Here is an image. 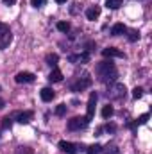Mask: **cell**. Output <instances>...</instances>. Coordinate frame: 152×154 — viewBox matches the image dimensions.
Segmentation results:
<instances>
[{
	"label": "cell",
	"instance_id": "1",
	"mask_svg": "<svg viewBox=\"0 0 152 154\" xmlns=\"http://www.w3.org/2000/svg\"><path fill=\"white\" fill-rule=\"evenodd\" d=\"M95 72H97V75H99V79H100L102 82H114L116 77H118V72H116V68H114V65L111 61H102V63H99V65L95 66Z\"/></svg>",
	"mask_w": 152,
	"mask_h": 154
},
{
	"label": "cell",
	"instance_id": "2",
	"mask_svg": "<svg viewBox=\"0 0 152 154\" xmlns=\"http://www.w3.org/2000/svg\"><path fill=\"white\" fill-rule=\"evenodd\" d=\"M88 125V118L86 116H74L72 120H68V129L70 131H81Z\"/></svg>",
	"mask_w": 152,
	"mask_h": 154
},
{
	"label": "cell",
	"instance_id": "3",
	"mask_svg": "<svg viewBox=\"0 0 152 154\" xmlns=\"http://www.w3.org/2000/svg\"><path fill=\"white\" fill-rule=\"evenodd\" d=\"M9 41H11V31H9V27L5 23L0 22V48L7 47Z\"/></svg>",
	"mask_w": 152,
	"mask_h": 154
},
{
	"label": "cell",
	"instance_id": "4",
	"mask_svg": "<svg viewBox=\"0 0 152 154\" xmlns=\"http://www.w3.org/2000/svg\"><path fill=\"white\" fill-rule=\"evenodd\" d=\"M59 149L66 154H77V145L72 143V142H66V140H61L59 142Z\"/></svg>",
	"mask_w": 152,
	"mask_h": 154
},
{
	"label": "cell",
	"instance_id": "5",
	"mask_svg": "<svg viewBox=\"0 0 152 154\" xmlns=\"http://www.w3.org/2000/svg\"><path fill=\"white\" fill-rule=\"evenodd\" d=\"M36 79L34 74H31V72H20V74H16L14 77V81L18 82V84H23V82H32Z\"/></svg>",
	"mask_w": 152,
	"mask_h": 154
},
{
	"label": "cell",
	"instance_id": "6",
	"mask_svg": "<svg viewBox=\"0 0 152 154\" xmlns=\"http://www.w3.org/2000/svg\"><path fill=\"white\" fill-rule=\"evenodd\" d=\"M90 84H91V79H90L88 75H84L82 79H79L75 84H72V90H74V91H82V90L88 88Z\"/></svg>",
	"mask_w": 152,
	"mask_h": 154
},
{
	"label": "cell",
	"instance_id": "7",
	"mask_svg": "<svg viewBox=\"0 0 152 154\" xmlns=\"http://www.w3.org/2000/svg\"><path fill=\"white\" fill-rule=\"evenodd\" d=\"M95 104H97V93H91L90 95V100H88V115H86V118H88V122L93 118V115H95Z\"/></svg>",
	"mask_w": 152,
	"mask_h": 154
},
{
	"label": "cell",
	"instance_id": "8",
	"mask_svg": "<svg viewBox=\"0 0 152 154\" xmlns=\"http://www.w3.org/2000/svg\"><path fill=\"white\" fill-rule=\"evenodd\" d=\"M32 116H34L32 111H18V113H14V118H16L20 124H27V122H31Z\"/></svg>",
	"mask_w": 152,
	"mask_h": 154
},
{
	"label": "cell",
	"instance_id": "9",
	"mask_svg": "<svg viewBox=\"0 0 152 154\" xmlns=\"http://www.w3.org/2000/svg\"><path fill=\"white\" fill-rule=\"evenodd\" d=\"M102 56L104 57H123V52L114 48V47H108V48L102 50Z\"/></svg>",
	"mask_w": 152,
	"mask_h": 154
},
{
	"label": "cell",
	"instance_id": "10",
	"mask_svg": "<svg viewBox=\"0 0 152 154\" xmlns=\"http://www.w3.org/2000/svg\"><path fill=\"white\" fill-rule=\"evenodd\" d=\"M99 16H100V7L99 5H91V7L86 9V18L88 20H97Z\"/></svg>",
	"mask_w": 152,
	"mask_h": 154
},
{
	"label": "cell",
	"instance_id": "11",
	"mask_svg": "<svg viewBox=\"0 0 152 154\" xmlns=\"http://www.w3.org/2000/svg\"><path fill=\"white\" fill-rule=\"evenodd\" d=\"M48 81H50V82H61V81H63L61 70H59V68H54V70L48 74Z\"/></svg>",
	"mask_w": 152,
	"mask_h": 154
},
{
	"label": "cell",
	"instance_id": "12",
	"mask_svg": "<svg viewBox=\"0 0 152 154\" xmlns=\"http://www.w3.org/2000/svg\"><path fill=\"white\" fill-rule=\"evenodd\" d=\"M54 97H56L54 90H50V88H43V90H41V99H43L45 102H50Z\"/></svg>",
	"mask_w": 152,
	"mask_h": 154
},
{
	"label": "cell",
	"instance_id": "13",
	"mask_svg": "<svg viewBox=\"0 0 152 154\" xmlns=\"http://www.w3.org/2000/svg\"><path fill=\"white\" fill-rule=\"evenodd\" d=\"M125 32H127V27L123 23H114L113 25V31H111L113 36H120V34H125Z\"/></svg>",
	"mask_w": 152,
	"mask_h": 154
},
{
	"label": "cell",
	"instance_id": "14",
	"mask_svg": "<svg viewBox=\"0 0 152 154\" xmlns=\"http://www.w3.org/2000/svg\"><path fill=\"white\" fill-rule=\"evenodd\" d=\"M122 4H123V0H106V5L109 9H118Z\"/></svg>",
	"mask_w": 152,
	"mask_h": 154
},
{
	"label": "cell",
	"instance_id": "15",
	"mask_svg": "<svg viewBox=\"0 0 152 154\" xmlns=\"http://www.w3.org/2000/svg\"><path fill=\"white\" fill-rule=\"evenodd\" d=\"M57 61H59L57 54H48V56H47V63H48L50 66H56V65H57Z\"/></svg>",
	"mask_w": 152,
	"mask_h": 154
},
{
	"label": "cell",
	"instance_id": "16",
	"mask_svg": "<svg viewBox=\"0 0 152 154\" xmlns=\"http://www.w3.org/2000/svg\"><path fill=\"white\" fill-rule=\"evenodd\" d=\"M111 115H113V106H109V104L104 106V108H102V116H104V118H109Z\"/></svg>",
	"mask_w": 152,
	"mask_h": 154
},
{
	"label": "cell",
	"instance_id": "17",
	"mask_svg": "<svg viewBox=\"0 0 152 154\" xmlns=\"http://www.w3.org/2000/svg\"><path fill=\"white\" fill-rule=\"evenodd\" d=\"M57 31L68 32V31H70V23H68V22H59V23H57Z\"/></svg>",
	"mask_w": 152,
	"mask_h": 154
},
{
	"label": "cell",
	"instance_id": "18",
	"mask_svg": "<svg viewBox=\"0 0 152 154\" xmlns=\"http://www.w3.org/2000/svg\"><path fill=\"white\" fill-rule=\"evenodd\" d=\"M100 151H102V147H100L99 143H95V145H90V147H88V154H99Z\"/></svg>",
	"mask_w": 152,
	"mask_h": 154
},
{
	"label": "cell",
	"instance_id": "19",
	"mask_svg": "<svg viewBox=\"0 0 152 154\" xmlns=\"http://www.w3.org/2000/svg\"><path fill=\"white\" fill-rule=\"evenodd\" d=\"M14 154H34V151H32L31 147H18Z\"/></svg>",
	"mask_w": 152,
	"mask_h": 154
},
{
	"label": "cell",
	"instance_id": "20",
	"mask_svg": "<svg viewBox=\"0 0 152 154\" xmlns=\"http://www.w3.org/2000/svg\"><path fill=\"white\" fill-rule=\"evenodd\" d=\"M65 113H66V106H65V104H59V106L56 108V115H57V116H63Z\"/></svg>",
	"mask_w": 152,
	"mask_h": 154
},
{
	"label": "cell",
	"instance_id": "21",
	"mask_svg": "<svg viewBox=\"0 0 152 154\" xmlns=\"http://www.w3.org/2000/svg\"><path fill=\"white\" fill-rule=\"evenodd\" d=\"M141 95H143V88L138 86V88L132 90V97H134V99H141Z\"/></svg>",
	"mask_w": 152,
	"mask_h": 154
},
{
	"label": "cell",
	"instance_id": "22",
	"mask_svg": "<svg viewBox=\"0 0 152 154\" xmlns=\"http://www.w3.org/2000/svg\"><path fill=\"white\" fill-rule=\"evenodd\" d=\"M2 129H11V118L9 116H5L2 120Z\"/></svg>",
	"mask_w": 152,
	"mask_h": 154
},
{
	"label": "cell",
	"instance_id": "23",
	"mask_svg": "<svg viewBox=\"0 0 152 154\" xmlns=\"http://www.w3.org/2000/svg\"><path fill=\"white\" fill-rule=\"evenodd\" d=\"M147 122H149V115H147V113H145V115H141L138 120H136V124H141V125H143V124H147Z\"/></svg>",
	"mask_w": 152,
	"mask_h": 154
},
{
	"label": "cell",
	"instance_id": "24",
	"mask_svg": "<svg viewBox=\"0 0 152 154\" xmlns=\"http://www.w3.org/2000/svg\"><path fill=\"white\" fill-rule=\"evenodd\" d=\"M138 38H140V34H138L136 31H129V39H131V41H136Z\"/></svg>",
	"mask_w": 152,
	"mask_h": 154
},
{
	"label": "cell",
	"instance_id": "25",
	"mask_svg": "<svg viewBox=\"0 0 152 154\" xmlns=\"http://www.w3.org/2000/svg\"><path fill=\"white\" fill-rule=\"evenodd\" d=\"M45 2H47V0H31V4H32L34 7H41V5H45Z\"/></svg>",
	"mask_w": 152,
	"mask_h": 154
},
{
	"label": "cell",
	"instance_id": "26",
	"mask_svg": "<svg viewBox=\"0 0 152 154\" xmlns=\"http://www.w3.org/2000/svg\"><path fill=\"white\" fill-rule=\"evenodd\" d=\"M4 4L5 5H13V4H16V0H4Z\"/></svg>",
	"mask_w": 152,
	"mask_h": 154
},
{
	"label": "cell",
	"instance_id": "27",
	"mask_svg": "<svg viewBox=\"0 0 152 154\" xmlns=\"http://www.w3.org/2000/svg\"><path fill=\"white\" fill-rule=\"evenodd\" d=\"M114 129H116L114 125H106V131H109V133H113Z\"/></svg>",
	"mask_w": 152,
	"mask_h": 154
},
{
	"label": "cell",
	"instance_id": "28",
	"mask_svg": "<svg viewBox=\"0 0 152 154\" xmlns=\"http://www.w3.org/2000/svg\"><path fill=\"white\" fill-rule=\"evenodd\" d=\"M4 104H5V102H4V99H0V109L4 108Z\"/></svg>",
	"mask_w": 152,
	"mask_h": 154
},
{
	"label": "cell",
	"instance_id": "29",
	"mask_svg": "<svg viewBox=\"0 0 152 154\" xmlns=\"http://www.w3.org/2000/svg\"><path fill=\"white\" fill-rule=\"evenodd\" d=\"M56 2H57V4H65L66 0H56Z\"/></svg>",
	"mask_w": 152,
	"mask_h": 154
}]
</instances>
